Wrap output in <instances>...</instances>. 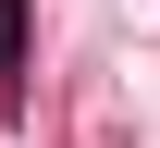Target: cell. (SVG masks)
<instances>
[{"label": "cell", "mask_w": 160, "mask_h": 148, "mask_svg": "<svg viewBox=\"0 0 160 148\" xmlns=\"http://www.w3.org/2000/svg\"><path fill=\"white\" fill-rule=\"evenodd\" d=\"M0 99H25V0H0Z\"/></svg>", "instance_id": "1"}]
</instances>
